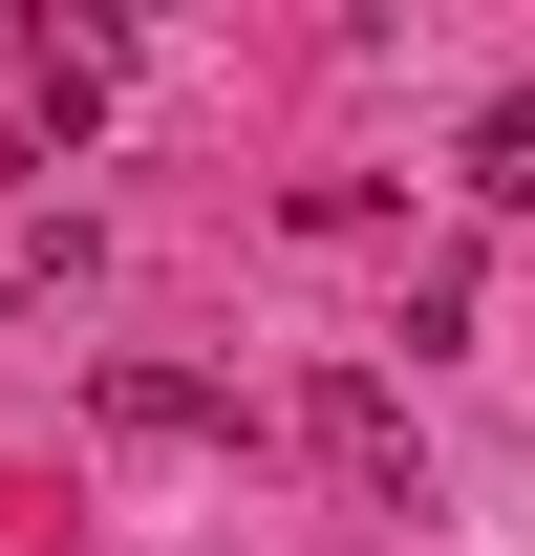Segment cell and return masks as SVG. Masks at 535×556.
<instances>
[{"label": "cell", "instance_id": "obj_1", "mask_svg": "<svg viewBox=\"0 0 535 556\" xmlns=\"http://www.w3.org/2000/svg\"><path fill=\"white\" fill-rule=\"evenodd\" d=\"M300 450H322V471L364 492V514H407V407L364 386V364H322V386H300Z\"/></svg>", "mask_w": 535, "mask_h": 556}, {"label": "cell", "instance_id": "obj_2", "mask_svg": "<svg viewBox=\"0 0 535 556\" xmlns=\"http://www.w3.org/2000/svg\"><path fill=\"white\" fill-rule=\"evenodd\" d=\"M86 407L129 428V450H214V428H236V386H214V364H86Z\"/></svg>", "mask_w": 535, "mask_h": 556}, {"label": "cell", "instance_id": "obj_3", "mask_svg": "<svg viewBox=\"0 0 535 556\" xmlns=\"http://www.w3.org/2000/svg\"><path fill=\"white\" fill-rule=\"evenodd\" d=\"M108 86H129V43H108V22H22V108H43V150H65Z\"/></svg>", "mask_w": 535, "mask_h": 556}, {"label": "cell", "instance_id": "obj_4", "mask_svg": "<svg viewBox=\"0 0 535 556\" xmlns=\"http://www.w3.org/2000/svg\"><path fill=\"white\" fill-rule=\"evenodd\" d=\"M471 193L535 214V86H493V108H471Z\"/></svg>", "mask_w": 535, "mask_h": 556}]
</instances>
